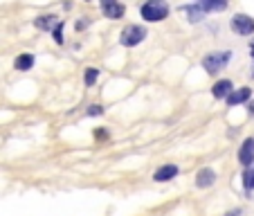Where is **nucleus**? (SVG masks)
<instances>
[{
	"instance_id": "nucleus-1",
	"label": "nucleus",
	"mask_w": 254,
	"mask_h": 216,
	"mask_svg": "<svg viewBox=\"0 0 254 216\" xmlns=\"http://www.w3.org/2000/svg\"><path fill=\"white\" fill-rule=\"evenodd\" d=\"M140 14L148 23H160V20H164L169 16V2L166 0H146L140 7Z\"/></svg>"
},
{
	"instance_id": "nucleus-2",
	"label": "nucleus",
	"mask_w": 254,
	"mask_h": 216,
	"mask_svg": "<svg viewBox=\"0 0 254 216\" xmlns=\"http://www.w3.org/2000/svg\"><path fill=\"white\" fill-rule=\"evenodd\" d=\"M230 59H232L230 50H225V52H209L202 59V68H205L209 75H216V72H220L225 65L230 63Z\"/></svg>"
},
{
	"instance_id": "nucleus-3",
	"label": "nucleus",
	"mask_w": 254,
	"mask_h": 216,
	"mask_svg": "<svg viewBox=\"0 0 254 216\" xmlns=\"http://www.w3.org/2000/svg\"><path fill=\"white\" fill-rule=\"evenodd\" d=\"M146 27H142V25H128V27H124L122 29V45H126V47H135V45H140V43L146 39Z\"/></svg>"
},
{
	"instance_id": "nucleus-4",
	"label": "nucleus",
	"mask_w": 254,
	"mask_h": 216,
	"mask_svg": "<svg viewBox=\"0 0 254 216\" xmlns=\"http://www.w3.org/2000/svg\"><path fill=\"white\" fill-rule=\"evenodd\" d=\"M232 29L241 36H250L254 34V18H250L248 14H236V16L232 18Z\"/></svg>"
},
{
	"instance_id": "nucleus-5",
	"label": "nucleus",
	"mask_w": 254,
	"mask_h": 216,
	"mask_svg": "<svg viewBox=\"0 0 254 216\" xmlns=\"http://www.w3.org/2000/svg\"><path fill=\"white\" fill-rule=\"evenodd\" d=\"M178 174H180V167L169 162V164H162L160 169H155L153 180L155 182H169V180H173V178H178Z\"/></svg>"
},
{
	"instance_id": "nucleus-6",
	"label": "nucleus",
	"mask_w": 254,
	"mask_h": 216,
	"mask_svg": "<svg viewBox=\"0 0 254 216\" xmlns=\"http://www.w3.org/2000/svg\"><path fill=\"white\" fill-rule=\"evenodd\" d=\"M216 180H218V178H216V171H214L212 167H202V169L196 174V187L198 189H209Z\"/></svg>"
},
{
	"instance_id": "nucleus-7",
	"label": "nucleus",
	"mask_w": 254,
	"mask_h": 216,
	"mask_svg": "<svg viewBox=\"0 0 254 216\" xmlns=\"http://www.w3.org/2000/svg\"><path fill=\"white\" fill-rule=\"evenodd\" d=\"M101 12H104L106 18L117 20V18L124 16V5L119 0H101Z\"/></svg>"
},
{
	"instance_id": "nucleus-8",
	"label": "nucleus",
	"mask_w": 254,
	"mask_h": 216,
	"mask_svg": "<svg viewBox=\"0 0 254 216\" xmlns=\"http://www.w3.org/2000/svg\"><path fill=\"white\" fill-rule=\"evenodd\" d=\"M238 162L243 164V169L254 162V137H248L241 144V149H238Z\"/></svg>"
},
{
	"instance_id": "nucleus-9",
	"label": "nucleus",
	"mask_w": 254,
	"mask_h": 216,
	"mask_svg": "<svg viewBox=\"0 0 254 216\" xmlns=\"http://www.w3.org/2000/svg\"><path fill=\"white\" fill-rule=\"evenodd\" d=\"M250 97H252V90H250V88H238V90H232L225 99H227V106H236V104H245Z\"/></svg>"
},
{
	"instance_id": "nucleus-10",
	"label": "nucleus",
	"mask_w": 254,
	"mask_h": 216,
	"mask_svg": "<svg viewBox=\"0 0 254 216\" xmlns=\"http://www.w3.org/2000/svg\"><path fill=\"white\" fill-rule=\"evenodd\" d=\"M232 90H234V86H232L230 79H220V81L214 83L212 95L216 97V99H225V97H227V95H230Z\"/></svg>"
},
{
	"instance_id": "nucleus-11",
	"label": "nucleus",
	"mask_w": 254,
	"mask_h": 216,
	"mask_svg": "<svg viewBox=\"0 0 254 216\" xmlns=\"http://www.w3.org/2000/svg\"><path fill=\"white\" fill-rule=\"evenodd\" d=\"M227 2L230 0H198V7L202 12H223L227 9Z\"/></svg>"
},
{
	"instance_id": "nucleus-12",
	"label": "nucleus",
	"mask_w": 254,
	"mask_h": 216,
	"mask_svg": "<svg viewBox=\"0 0 254 216\" xmlns=\"http://www.w3.org/2000/svg\"><path fill=\"white\" fill-rule=\"evenodd\" d=\"M241 182H243V189H245V192H254V162L243 169Z\"/></svg>"
},
{
	"instance_id": "nucleus-13",
	"label": "nucleus",
	"mask_w": 254,
	"mask_h": 216,
	"mask_svg": "<svg viewBox=\"0 0 254 216\" xmlns=\"http://www.w3.org/2000/svg\"><path fill=\"white\" fill-rule=\"evenodd\" d=\"M34 25L38 29H54L56 27V16L54 14H43V16H38L34 20Z\"/></svg>"
},
{
	"instance_id": "nucleus-14",
	"label": "nucleus",
	"mask_w": 254,
	"mask_h": 216,
	"mask_svg": "<svg viewBox=\"0 0 254 216\" xmlns=\"http://www.w3.org/2000/svg\"><path fill=\"white\" fill-rule=\"evenodd\" d=\"M182 12L189 16V23H198V20H202V18H205V12H202L198 5H184Z\"/></svg>"
},
{
	"instance_id": "nucleus-15",
	"label": "nucleus",
	"mask_w": 254,
	"mask_h": 216,
	"mask_svg": "<svg viewBox=\"0 0 254 216\" xmlns=\"http://www.w3.org/2000/svg\"><path fill=\"white\" fill-rule=\"evenodd\" d=\"M32 65H34V54H20V57L16 59V61H14V68H16V70H30Z\"/></svg>"
},
{
	"instance_id": "nucleus-16",
	"label": "nucleus",
	"mask_w": 254,
	"mask_h": 216,
	"mask_svg": "<svg viewBox=\"0 0 254 216\" xmlns=\"http://www.w3.org/2000/svg\"><path fill=\"white\" fill-rule=\"evenodd\" d=\"M97 79H99V70L97 68H88L86 70V86H95Z\"/></svg>"
},
{
	"instance_id": "nucleus-17",
	"label": "nucleus",
	"mask_w": 254,
	"mask_h": 216,
	"mask_svg": "<svg viewBox=\"0 0 254 216\" xmlns=\"http://www.w3.org/2000/svg\"><path fill=\"white\" fill-rule=\"evenodd\" d=\"M54 41L59 43V45L63 43V23H59L56 27H54Z\"/></svg>"
},
{
	"instance_id": "nucleus-18",
	"label": "nucleus",
	"mask_w": 254,
	"mask_h": 216,
	"mask_svg": "<svg viewBox=\"0 0 254 216\" xmlns=\"http://www.w3.org/2000/svg\"><path fill=\"white\" fill-rule=\"evenodd\" d=\"M88 115L90 117H92V115H104V108H101V106L99 104H95V106H90V108H88Z\"/></svg>"
},
{
	"instance_id": "nucleus-19",
	"label": "nucleus",
	"mask_w": 254,
	"mask_h": 216,
	"mask_svg": "<svg viewBox=\"0 0 254 216\" xmlns=\"http://www.w3.org/2000/svg\"><path fill=\"white\" fill-rule=\"evenodd\" d=\"M241 214H243V210H241V207H234V210L225 212V216H241Z\"/></svg>"
},
{
	"instance_id": "nucleus-20",
	"label": "nucleus",
	"mask_w": 254,
	"mask_h": 216,
	"mask_svg": "<svg viewBox=\"0 0 254 216\" xmlns=\"http://www.w3.org/2000/svg\"><path fill=\"white\" fill-rule=\"evenodd\" d=\"M250 52H252V59H254V43H252V47H250Z\"/></svg>"
}]
</instances>
